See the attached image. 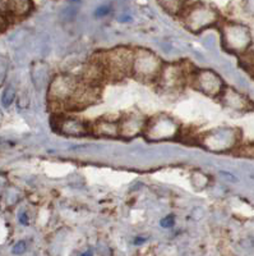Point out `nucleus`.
<instances>
[{
  "instance_id": "obj_5",
  "label": "nucleus",
  "mask_w": 254,
  "mask_h": 256,
  "mask_svg": "<svg viewBox=\"0 0 254 256\" xmlns=\"http://www.w3.org/2000/svg\"><path fill=\"white\" fill-rule=\"evenodd\" d=\"M217 20H219L217 10L207 4L197 3L184 13V24L192 32L203 31L217 24Z\"/></svg>"
},
{
  "instance_id": "obj_23",
  "label": "nucleus",
  "mask_w": 254,
  "mask_h": 256,
  "mask_svg": "<svg viewBox=\"0 0 254 256\" xmlns=\"http://www.w3.org/2000/svg\"><path fill=\"white\" fill-rule=\"evenodd\" d=\"M79 256H93V252L91 250H87L84 251V252H82Z\"/></svg>"
},
{
  "instance_id": "obj_9",
  "label": "nucleus",
  "mask_w": 254,
  "mask_h": 256,
  "mask_svg": "<svg viewBox=\"0 0 254 256\" xmlns=\"http://www.w3.org/2000/svg\"><path fill=\"white\" fill-rule=\"evenodd\" d=\"M59 134L69 137H83L91 134V124L74 116H59L56 120Z\"/></svg>"
},
{
  "instance_id": "obj_6",
  "label": "nucleus",
  "mask_w": 254,
  "mask_h": 256,
  "mask_svg": "<svg viewBox=\"0 0 254 256\" xmlns=\"http://www.w3.org/2000/svg\"><path fill=\"white\" fill-rule=\"evenodd\" d=\"M179 132V126L168 116H153L146 123L145 134L148 140L159 141L173 138Z\"/></svg>"
},
{
  "instance_id": "obj_19",
  "label": "nucleus",
  "mask_w": 254,
  "mask_h": 256,
  "mask_svg": "<svg viewBox=\"0 0 254 256\" xmlns=\"http://www.w3.org/2000/svg\"><path fill=\"white\" fill-rule=\"evenodd\" d=\"M174 224H175V216H165V218H162L161 220H160V226H161L162 228H171Z\"/></svg>"
},
{
  "instance_id": "obj_10",
  "label": "nucleus",
  "mask_w": 254,
  "mask_h": 256,
  "mask_svg": "<svg viewBox=\"0 0 254 256\" xmlns=\"http://www.w3.org/2000/svg\"><path fill=\"white\" fill-rule=\"evenodd\" d=\"M234 130H217V131L210 132L203 137L202 144L210 150H226L229 148H233L237 142V136L234 134Z\"/></svg>"
},
{
  "instance_id": "obj_24",
  "label": "nucleus",
  "mask_w": 254,
  "mask_h": 256,
  "mask_svg": "<svg viewBox=\"0 0 254 256\" xmlns=\"http://www.w3.org/2000/svg\"><path fill=\"white\" fill-rule=\"evenodd\" d=\"M3 122V113H1V110H0V123Z\"/></svg>"
},
{
  "instance_id": "obj_8",
  "label": "nucleus",
  "mask_w": 254,
  "mask_h": 256,
  "mask_svg": "<svg viewBox=\"0 0 254 256\" xmlns=\"http://www.w3.org/2000/svg\"><path fill=\"white\" fill-rule=\"evenodd\" d=\"M185 78V70L180 64H164L161 72H160L159 77L156 81L159 82V86L164 91L168 92H174L178 91L184 86Z\"/></svg>"
},
{
  "instance_id": "obj_12",
  "label": "nucleus",
  "mask_w": 254,
  "mask_h": 256,
  "mask_svg": "<svg viewBox=\"0 0 254 256\" xmlns=\"http://www.w3.org/2000/svg\"><path fill=\"white\" fill-rule=\"evenodd\" d=\"M146 120L136 114H130L119 122L120 126V136L134 137L141 132H145Z\"/></svg>"
},
{
  "instance_id": "obj_21",
  "label": "nucleus",
  "mask_w": 254,
  "mask_h": 256,
  "mask_svg": "<svg viewBox=\"0 0 254 256\" xmlns=\"http://www.w3.org/2000/svg\"><path fill=\"white\" fill-rule=\"evenodd\" d=\"M107 13H109V8H107V6H101V8L97 9L96 16H97V17H104V16L107 14Z\"/></svg>"
},
{
  "instance_id": "obj_13",
  "label": "nucleus",
  "mask_w": 254,
  "mask_h": 256,
  "mask_svg": "<svg viewBox=\"0 0 254 256\" xmlns=\"http://www.w3.org/2000/svg\"><path fill=\"white\" fill-rule=\"evenodd\" d=\"M91 134L101 137H118L120 136V126L115 120H100L91 126Z\"/></svg>"
},
{
  "instance_id": "obj_11",
  "label": "nucleus",
  "mask_w": 254,
  "mask_h": 256,
  "mask_svg": "<svg viewBox=\"0 0 254 256\" xmlns=\"http://www.w3.org/2000/svg\"><path fill=\"white\" fill-rule=\"evenodd\" d=\"M32 0H1V12L8 18H20L28 14Z\"/></svg>"
},
{
  "instance_id": "obj_7",
  "label": "nucleus",
  "mask_w": 254,
  "mask_h": 256,
  "mask_svg": "<svg viewBox=\"0 0 254 256\" xmlns=\"http://www.w3.org/2000/svg\"><path fill=\"white\" fill-rule=\"evenodd\" d=\"M192 82L197 90L212 98L221 95L225 90L221 77L216 72L210 70H200L194 72Z\"/></svg>"
},
{
  "instance_id": "obj_15",
  "label": "nucleus",
  "mask_w": 254,
  "mask_h": 256,
  "mask_svg": "<svg viewBox=\"0 0 254 256\" xmlns=\"http://www.w3.org/2000/svg\"><path fill=\"white\" fill-rule=\"evenodd\" d=\"M159 4L162 6L165 12L175 16L184 10L185 0H159Z\"/></svg>"
},
{
  "instance_id": "obj_22",
  "label": "nucleus",
  "mask_w": 254,
  "mask_h": 256,
  "mask_svg": "<svg viewBox=\"0 0 254 256\" xmlns=\"http://www.w3.org/2000/svg\"><path fill=\"white\" fill-rule=\"evenodd\" d=\"M146 241H147V240L143 238V237H138V238H136V241H134V244H145Z\"/></svg>"
},
{
  "instance_id": "obj_20",
  "label": "nucleus",
  "mask_w": 254,
  "mask_h": 256,
  "mask_svg": "<svg viewBox=\"0 0 254 256\" xmlns=\"http://www.w3.org/2000/svg\"><path fill=\"white\" fill-rule=\"evenodd\" d=\"M19 223L23 224V226H27L29 223V219H28V214L26 212H22L19 214Z\"/></svg>"
},
{
  "instance_id": "obj_16",
  "label": "nucleus",
  "mask_w": 254,
  "mask_h": 256,
  "mask_svg": "<svg viewBox=\"0 0 254 256\" xmlns=\"http://www.w3.org/2000/svg\"><path fill=\"white\" fill-rule=\"evenodd\" d=\"M15 98H17V90L13 84H8L1 94V105L4 108H9L14 102Z\"/></svg>"
},
{
  "instance_id": "obj_4",
  "label": "nucleus",
  "mask_w": 254,
  "mask_h": 256,
  "mask_svg": "<svg viewBox=\"0 0 254 256\" xmlns=\"http://www.w3.org/2000/svg\"><path fill=\"white\" fill-rule=\"evenodd\" d=\"M223 44L226 50L235 54H246L252 44L251 31L240 24H226L223 27Z\"/></svg>"
},
{
  "instance_id": "obj_17",
  "label": "nucleus",
  "mask_w": 254,
  "mask_h": 256,
  "mask_svg": "<svg viewBox=\"0 0 254 256\" xmlns=\"http://www.w3.org/2000/svg\"><path fill=\"white\" fill-rule=\"evenodd\" d=\"M9 70V62L5 56H0V86H3L5 82Z\"/></svg>"
},
{
  "instance_id": "obj_2",
  "label": "nucleus",
  "mask_w": 254,
  "mask_h": 256,
  "mask_svg": "<svg viewBox=\"0 0 254 256\" xmlns=\"http://www.w3.org/2000/svg\"><path fill=\"white\" fill-rule=\"evenodd\" d=\"M162 67H164V64H162L161 59L155 52L146 49H138L133 52L130 73L136 78L145 82L156 81Z\"/></svg>"
},
{
  "instance_id": "obj_1",
  "label": "nucleus",
  "mask_w": 254,
  "mask_h": 256,
  "mask_svg": "<svg viewBox=\"0 0 254 256\" xmlns=\"http://www.w3.org/2000/svg\"><path fill=\"white\" fill-rule=\"evenodd\" d=\"M98 62L105 70V76L111 78H121L129 74L132 70L133 52L125 48H116L98 56Z\"/></svg>"
},
{
  "instance_id": "obj_14",
  "label": "nucleus",
  "mask_w": 254,
  "mask_h": 256,
  "mask_svg": "<svg viewBox=\"0 0 254 256\" xmlns=\"http://www.w3.org/2000/svg\"><path fill=\"white\" fill-rule=\"evenodd\" d=\"M224 96V102L228 106H231V108H235V109H243L246 106V102L244 99L242 98V95H239L238 92L233 90H224V92L221 94Z\"/></svg>"
},
{
  "instance_id": "obj_3",
  "label": "nucleus",
  "mask_w": 254,
  "mask_h": 256,
  "mask_svg": "<svg viewBox=\"0 0 254 256\" xmlns=\"http://www.w3.org/2000/svg\"><path fill=\"white\" fill-rule=\"evenodd\" d=\"M78 86V77L73 74H58L50 82L47 88V99L51 104H58V106L67 108Z\"/></svg>"
},
{
  "instance_id": "obj_18",
  "label": "nucleus",
  "mask_w": 254,
  "mask_h": 256,
  "mask_svg": "<svg viewBox=\"0 0 254 256\" xmlns=\"http://www.w3.org/2000/svg\"><path fill=\"white\" fill-rule=\"evenodd\" d=\"M27 250V244L24 241H18L17 244L13 246L12 248V252L14 254V255H23L24 252H26Z\"/></svg>"
}]
</instances>
